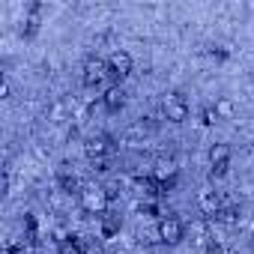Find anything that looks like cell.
I'll use <instances>...</instances> for the list:
<instances>
[{"instance_id": "cell-5", "label": "cell", "mask_w": 254, "mask_h": 254, "mask_svg": "<svg viewBox=\"0 0 254 254\" xmlns=\"http://www.w3.org/2000/svg\"><path fill=\"white\" fill-rule=\"evenodd\" d=\"M108 60H87L84 63V87L90 90H99L105 81H108Z\"/></svg>"}, {"instance_id": "cell-15", "label": "cell", "mask_w": 254, "mask_h": 254, "mask_svg": "<svg viewBox=\"0 0 254 254\" xmlns=\"http://www.w3.org/2000/svg\"><path fill=\"white\" fill-rule=\"evenodd\" d=\"M117 230H120V215L105 212V215H102V236H114Z\"/></svg>"}, {"instance_id": "cell-19", "label": "cell", "mask_w": 254, "mask_h": 254, "mask_svg": "<svg viewBox=\"0 0 254 254\" xmlns=\"http://www.w3.org/2000/svg\"><path fill=\"white\" fill-rule=\"evenodd\" d=\"M3 254H27V248H24V245H6Z\"/></svg>"}, {"instance_id": "cell-4", "label": "cell", "mask_w": 254, "mask_h": 254, "mask_svg": "<svg viewBox=\"0 0 254 254\" xmlns=\"http://www.w3.org/2000/svg\"><path fill=\"white\" fill-rule=\"evenodd\" d=\"M132 66H135V60H132L129 51H111V57H108V72H111V78H117V84H120L123 78L132 75Z\"/></svg>"}, {"instance_id": "cell-21", "label": "cell", "mask_w": 254, "mask_h": 254, "mask_svg": "<svg viewBox=\"0 0 254 254\" xmlns=\"http://www.w3.org/2000/svg\"><path fill=\"white\" fill-rule=\"evenodd\" d=\"M93 171L105 174V171H108V159H96V162H93Z\"/></svg>"}, {"instance_id": "cell-8", "label": "cell", "mask_w": 254, "mask_h": 254, "mask_svg": "<svg viewBox=\"0 0 254 254\" xmlns=\"http://www.w3.org/2000/svg\"><path fill=\"white\" fill-rule=\"evenodd\" d=\"M57 186H60V191H66V194H81V191H84L81 177H78L69 165H60V171H57Z\"/></svg>"}, {"instance_id": "cell-18", "label": "cell", "mask_w": 254, "mask_h": 254, "mask_svg": "<svg viewBox=\"0 0 254 254\" xmlns=\"http://www.w3.org/2000/svg\"><path fill=\"white\" fill-rule=\"evenodd\" d=\"M48 117H51L54 123H60V120L66 117V105H60V102H57V105H51V111H48Z\"/></svg>"}, {"instance_id": "cell-22", "label": "cell", "mask_w": 254, "mask_h": 254, "mask_svg": "<svg viewBox=\"0 0 254 254\" xmlns=\"http://www.w3.org/2000/svg\"><path fill=\"white\" fill-rule=\"evenodd\" d=\"M138 209H141V212H147V215H156V212H159V206H156V203H141Z\"/></svg>"}, {"instance_id": "cell-7", "label": "cell", "mask_w": 254, "mask_h": 254, "mask_svg": "<svg viewBox=\"0 0 254 254\" xmlns=\"http://www.w3.org/2000/svg\"><path fill=\"white\" fill-rule=\"evenodd\" d=\"M162 189H171L174 183H177V162L174 159H159L156 165H153V174H150Z\"/></svg>"}, {"instance_id": "cell-14", "label": "cell", "mask_w": 254, "mask_h": 254, "mask_svg": "<svg viewBox=\"0 0 254 254\" xmlns=\"http://www.w3.org/2000/svg\"><path fill=\"white\" fill-rule=\"evenodd\" d=\"M215 111H218L221 120H233V117H236V105H233V99H227V96H218V99H215Z\"/></svg>"}, {"instance_id": "cell-3", "label": "cell", "mask_w": 254, "mask_h": 254, "mask_svg": "<svg viewBox=\"0 0 254 254\" xmlns=\"http://www.w3.org/2000/svg\"><path fill=\"white\" fill-rule=\"evenodd\" d=\"M156 233H159V242L177 245V242L186 236V224H183L177 215H162V218H159V227H156Z\"/></svg>"}, {"instance_id": "cell-10", "label": "cell", "mask_w": 254, "mask_h": 254, "mask_svg": "<svg viewBox=\"0 0 254 254\" xmlns=\"http://www.w3.org/2000/svg\"><path fill=\"white\" fill-rule=\"evenodd\" d=\"M84 153H87L90 162H96V159H108V156H111V138H108V135L90 138V141L84 144Z\"/></svg>"}, {"instance_id": "cell-1", "label": "cell", "mask_w": 254, "mask_h": 254, "mask_svg": "<svg viewBox=\"0 0 254 254\" xmlns=\"http://www.w3.org/2000/svg\"><path fill=\"white\" fill-rule=\"evenodd\" d=\"M78 203L87 215H105L111 206V197H108L105 186H84V191L78 194Z\"/></svg>"}, {"instance_id": "cell-6", "label": "cell", "mask_w": 254, "mask_h": 254, "mask_svg": "<svg viewBox=\"0 0 254 254\" xmlns=\"http://www.w3.org/2000/svg\"><path fill=\"white\" fill-rule=\"evenodd\" d=\"M227 168H230V147L227 144H212L209 147V174L224 177Z\"/></svg>"}, {"instance_id": "cell-13", "label": "cell", "mask_w": 254, "mask_h": 254, "mask_svg": "<svg viewBox=\"0 0 254 254\" xmlns=\"http://www.w3.org/2000/svg\"><path fill=\"white\" fill-rule=\"evenodd\" d=\"M87 242L84 239H78V236H66V239H60L57 242V254H87Z\"/></svg>"}, {"instance_id": "cell-17", "label": "cell", "mask_w": 254, "mask_h": 254, "mask_svg": "<svg viewBox=\"0 0 254 254\" xmlns=\"http://www.w3.org/2000/svg\"><path fill=\"white\" fill-rule=\"evenodd\" d=\"M215 218H218V221H224V224H233V221L239 218V209H236V206H221Z\"/></svg>"}, {"instance_id": "cell-20", "label": "cell", "mask_w": 254, "mask_h": 254, "mask_svg": "<svg viewBox=\"0 0 254 254\" xmlns=\"http://www.w3.org/2000/svg\"><path fill=\"white\" fill-rule=\"evenodd\" d=\"M0 96H3V99H9V96H12V84H9V78H3V87H0Z\"/></svg>"}, {"instance_id": "cell-16", "label": "cell", "mask_w": 254, "mask_h": 254, "mask_svg": "<svg viewBox=\"0 0 254 254\" xmlns=\"http://www.w3.org/2000/svg\"><path fill=\"white\" fill-rule=\"evenodd\" d=\"M200 123H203V126H215V123H221L215 105H203V108H200Z\"/></svg>"}, {"instance_id": "cell-11", "label": "cell", "mask_w": 254, "mask_h": 254, "mask_svg": "<svg viewBox=\"0 0 254 254\" xmlns=\"http://www.w3.org/2000/svg\"><path fill=\"white\" fill-rule=\"evenodd\" d=\"M102 105H105V111H111V114L123 111V105H126V90H123L120 84H111V87L105 90V96H102Z\"/></svg>"}, {"instance_id": "cell-12", "label": "cell", "mask_w": 254, "mask_h": 254, "mask_svg": "<svg viewBox=\"0 0 254 254\" xmlns=\"http://www.w3.org/2000/svg\"><path fill=\"white\" fill-rule=\"evenodd\" d=\"M197 206L206 212V215H218V209H221V197H218V191H212V189H200L197 191Z\"/></svg>"}, {"instance_id": "cell-2", "label": "cell", "mask_w": 254, "mask_h": 254, "mask_svg": "<svg viewBox=\"0 0 254 254\" xmlns=\"http://www.w3.org/2000/svg\"><path fill=\"white\" fill-rule=\"evenodd\" d=\"M162 111H165L168 123H186L189 120V99L174 90V93H168L162 99Z\"/></svg>"}, {"instance_id": "cell-9", "label": "cell", "mask_w": 254, "mask_h": 254, "mask_svg": "<svg viewBox=\"0 0 254 254\" xmlns=\"http://www.w3.org/2000/svg\"><path fill=\"white\" fill-rule=\"evenodd\" d=\"M42 12H45L42 3H30V6H27L24 27H21V36H24V39H33V36L39 33V27H42Z\"/></svg>"}]
</instances>
